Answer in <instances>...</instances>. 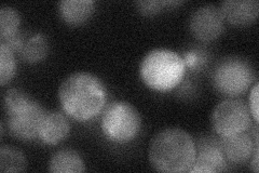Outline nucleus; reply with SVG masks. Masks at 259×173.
Masks as SVG:
<instances>
[{"label":"nucleus","mask_w":259,"mask_h":173,"mask_svg":"<svg viewBox=\"0 0 259 173\" xmlns=\"http://www.w3.org/2000/svg\"><path fill=\"white\" fill-rule=\"evenodd\" d=\"M21 15L15 8L3 5L0 8V37L2 40L10 38L19 32Z\"/></svg>","instance_id":"obj_17"},{"label":"nucleus","mask_w":259,"mask_h":173,"mask_svg":"<svg viewBox=\"0 0 259 173\" xmlns=\"http://www.w3.org/2000/svg\"><path fill=\"white\" fill-rule=\"evenodd\" d=\"M256 143L254 144L252 137L247 133L241 132L230 136H223L220 147L226 160L232 163H242L252 157Z\"/></svg>","instance_id":"obj_9"},{"label":"nucleus","mask_w":259,"mask_h":173,"mask_svg":"<svg viewBox=\"0 0 259 173\" xmlns=\"http://www.w3.org/2000/svg\"><path fill=\"white\" fill-rule=\"evenodd\" d=\"M95 3L92 0H62L58 4L59 14L68 24L77 25L90 18Z\"/></svg>","instance_id":"obj_13"},{"label":"nucleus","mask_w":259,"mask_h":173,"mask_svg":"<svg viewBox=\"0 0 259 173\" xmlns=\"http://www.w3.org/2000/svg\"><path fill=\"white\" fill-rule=\"evenodd\" d=\"M168 3H158V2H149V3H137V6L141 7V10L149 13V12H155L157 9H159V7L162 5H165Z\"/></svg>","instance_id":"obj_21"},{"label":"nucleus","mask_w":259,"mask_h":173,"mask_svg":"<svg viewBox=\"0 0 259 173\" xmlns=\"http://www.w3.org/2000/svg\"><path fill=\"white\" fill-rule=\"evenodd\" d=\"M48 169L55 173H79L85 170L84 162L80 155L72 150H60L55 152L48 163Z\"/></svg>","instance_id":"obj_14"},{"label":"nucleus","mask_w":259,"mask_h":173,"mask_svg":"<svg viewBox=\"0 0 259 173\" xmlns=\"http://www.w3.org/2000/svg\"><path fill=\"white\" fill-rule=\"evenodd\" d=\"M48 48V40L45 34L36 32V34L24 39L20 53L25 62L38 63L47 56Z\"/></svg>","instance_id":"obj_15"},{"label":"nucleus","mask_w":259,"mask_h":173,"mask_svg":"<svg viewBox=\"0 0 259 173\" xmlns=\"http://www.w3.org/2000/svg\"><path fill=\"white\" fill-rule=\"evenodd\" d=\"M212 79L218 91L228 95H238L245 92L252 85L255 71L244 60L228 57L217 64Z\"/></svg>","instance_id":"obj_5"},{"label":"nucleus","mask_w":259,"mask_h":173,"mask_svg":"<svg viewBox=\"0 0 259 173\" xmlns=\"http://www.w3.org/2000/svg\"><path fill=\"white\" fill-rule=\"evenodd\" d=\"M226 166L227 162L221 147L207 145L201 147L188 172H221L226 169Z\"/></svg>","instance_id":"obj_12"},{"label":"nucleus","mask_w":259,"mask_h":173,"mask_svg":"<svg viewBox=\"0 0 259 173\" xmlns=\"http://www.w3.org/2000/svg\"><path fill=\"white\" fill-rule=\"evenodd\" d=\"M253 157H254L253 160L250 161V167H252V169L255 172H258L259 171V166H258V143H256V145H255Z\"/></svg>","instance_id":"obj_22"},{"label":"nucleus","mask_w":259,"mask_h":173,"mask_svg":"<svg viewBox=\"0 0 259 173\" xmlns=\"http://www.w3.org/2000/svg\"><path fill=\"white\" fill-rule=\"evenodd\" d=\"M58 95L63 110L81 121L95 117L107 101V91L102 80L87 72L72 73L65 78Z\"/></svg>","instance_id":"obj_1"},{"label":"nucleus","mask_w":259,"mask_h":173,"mask_svg":"<svg viewBox=\"0 0 259 173\" xmlns=\"http://www.w3.org/2000/svg\"><path fill=\"white\" fill-rule=\"evenodd\" d=\"M224 21L221 8L214 5H204L190 15L189 28L198 40L212 41L223 32Z\"/></svg>","instance_id":"obj_7"},{"label":"nucleus","mask_w":259,"mask_h":173,"mask_svg":"<svg viewBox=\"0 0 259 173\" xmlns=\"http://www.w3.org/2000/svg\"><path fill=\"white\" fill-rule=\"evenodd\" d=\"M70 131L67 118L59 112H47L40 121L38 137L46 144L54 145L63 141Z\"/></svg>","instance_id":"obj_11"},{"label":"nucleus","mask_w":259,"mask_h":173,"mask_svg":"<svg viewBox=\"0 0 259 173\" xmlns=\"http://www.w3.org/2000/svg\"><path fill=\"white\" fill-rule=\"evenodd\" d=\"M45 109L36 100L32 101L25 110L7 116V127L11 135L21 141H31L38 136V129Z\"/></svg>","instance_id":"obj_8"},{"label":"nucleus","mask_w":259,"mask_h":173,"mask_svg":"<svg viewBox=\"0 0 259 173\" xmlns=\"http://www.w3.org/2000/svg\"><path fill=\"white\" fill-rule=\"evenodd\" d=\"M34 101L30 95L19 89H9L4 94V109L6 116L19 113L25 110Z\"/></svg>","instance_id":"obj_18"},{"label":"nucleus","mask_w":259,"mask_h":173,"mask_svg":"<svg viewBox=\"0 0 259 173\" xmlns=\"http://www.w3.org/2000/svg\"><path fill=\"white\" fill-rule=\"evenodd\" d=\"M186 71L183 57L165 48H157L144 56L140 74L145 85L157 91H167L182 81Z\"/></svg>","instance_id":"obj_3"},{"label":"nucleus","mask_w":259,"mask_h":173,"mask_svg":"<svg viewBox=\"0 0 259 173\" xmlns=\"http://www.w3.org/2000/svg\"><path fill=\"white\" fill-rule=\"evenodd\" d=\"M258 88H259V84L258 82H255L253 88L250 89V93L248 97V104H249L248 109H249L250 115L253 116L256 123L258 122Z\"/></svg>","instance_id":"obj_20"},{"label":"nucleus","mask_w":259,"mask_h":173,"mask_svg":"<svg viewBox=\"0 0 259 173\" xmlns=\"http://www.w3.org/2000/svg\"><path fill=\"white\" fill-rule=\"evenodd\" d=\"M210 120L217 134L230 136L245 132L250 125V112L244 101L227 98L214 107Z\"/></svg>","instance_id":"obj_6"},{"label":"nucleus","mask_w":259,"mask_h":173,"mask_svg":"<svg viewBox=\"0 0 259 173\" xmlns=\"http://www.w3.org/2000/svg\"><path fill=\"white\" fill-rule=\"evenodd\" d=\"M197 155L193 139L185 130L169 127L151 139L148 150L151 166L161 172H186Z\"/></svg>","instance_id":"obj_2"},{"label":"nucleus","mask_w":259,"mask_h":173,"mask_svg":"<svg viewBox=\"0 0 259 173\" xmlns=\"http://www.w3.org/2000/svg\"><path fill=\"white\" fill-rule=\"evenodd\" d=\"M27 168L25 155L10 145L0 147V170L2 172H20Z\"/></svg>","instance_id":"obj_16"},{"label":"nucleus","mask_w":259,"mask_h":173,"mask_svg":"<svg viewBox=\"0 0 259 173\" xmlns=\"http://www.w3.org/2000/svg\"><path fill=\"white\" fill-rule=\"evenodd\" d=\"M141 126L142 118L139 111L124 101L111 103L104 112L101 120L104 134L118 143L131 141L140 132Z\"/></svg>","instance_id":"obj_4"},{"label":"nucleus","mask_w":259,"mask_h":173,"mask_svg":"<svg viewBox=\"0 0 259 173\" xmlns=\"http://www.w3.org/2000/svg\"><path fill=\"white\" fill-rule=\"evenodd\" d=\"M15 73V59L12 49L5 43L0 44V82L6 85Z\"/></svg>","instance_id":"obj_19"},{"label":"nucleus","mask_w":259,"mask_h":173,"mask_svg":"<svg viewBox=\"0 0 259 173\" xmlns=\"http://www.w3.org/2000/svg\"><path fill=\"white\" fill-rule=\"evenodd\" d=\"M224 19L233 25L244 26L254 22L259 13L257 0H226L221 5Z\"/></svg>","instance_id":"obj_10"}]
</instances>
